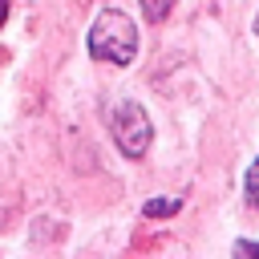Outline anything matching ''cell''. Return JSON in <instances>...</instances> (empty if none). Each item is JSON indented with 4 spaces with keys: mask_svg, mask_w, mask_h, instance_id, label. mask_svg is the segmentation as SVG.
<instances>
[{
    "mask_svg": "<svg viewBox=\"0 0 259 259\" xmlns=\"http://www.w3.org/2000/svg\"><path fill=\"white\" fill-rule=\"evenodd\" d=\"M255 32H259V16H255Z\"/></svg>",
    "mask_w": 259,
    "mask_h": 259,
    "instance_id": "cell-8",
    "label": "cell"
},
{
    "mask_svg": "<svg viewBox=\"0 0 259 259\" xmlns=\"http://www.w3.org/2000/svg\"><path fill=\"white\" fill-rule=\"evenodd\" d=\"M89 53L109 65H130L138 53V24L117 8L97 12L89 24Z\"/></svg>",
    "mask_w": 259,
    "mask_h": 259,
    "instance_id": "cell-1",
    "label": "cell"
},
{
    "mask_svg": "<svg viewBox=\"0 0 259 259\" xmlns=\"http://www.w3.org/2000/svg\"><path fill=\"white\" fill-rule=\"evenodd\" d=\"M231 251H235V255H251V259H259V243H247V239H239Z\"/></svg>",
    "mask_w": 259,
    "mask_h": 259,
    "instance_id": "cell-6",
    "label": "cell"
},
{
    "mask_svg": "<svg viewBox=\"0 0 259 259\" xmlns=\"http://www.w3.org/2000/svg\"><path fill=\"white\" fill-rule=\"evenodd\" d=\"M247 198H251V206H259V158L247 170Z\"/></svg>",
    "mask_w": 259,
    "mask_h": 259,
    "instance_id": "cell-5",
    "label": "cell"
},
{
    "mask_svg": "<svg viewBox=\"0 0 259 259\" xmlns=\"http://www.w3.org/2000/svg\"><path fill=\"white\" fill-rule=\"evenodd\" d=\"M170 8H174V0H142V12H146L150 24H162L170 16Z\"/></svg>",
    "mask_w": 259,
    "mask_h": 259,
    "instance_id": "cell-4",
    "label": "cell"
},
{
    "mask_svg": "<svg viewBox=\"0 0 259 259\" xmlns=\"http://www.w3.org/2000/svg\"><path fill=\"white\" fill-rule=\"evenodd\" d=\"M4 16H8V4H4V0H0V24H4Z\"/></svg>",
    "mask_w": 259,
    "mask_h": 259,
    "instance_id": "cell-7",
    "label": "cell"
},
{
    "mask_svg": "<svg viewBox=\"0 0 259 259\" xmlns=\"http://www.w3.org/2000/svg\"><path fill=\"white\" fill-rule=\"evenodd\" d=\"M178 198H150L142 210H146V219H166V214H178Z\"/></svg>",
    "mask_w": 259,
    "mask_h": 259,
    "instance_id": "cell-3",
    "label": "cell"
},
{
    "mask_svg": "<svg viewBox=\"0 0 259 259\" xmlns=\"http://www.w3.org/2000/svg\"><path fill=\"white\" fill-rule=\"evenodd\" d=\"M109 130H113V142H117V150L125 158H142L150 150L154 130H150V117H146V109L138 101H121L113 109V117H109Z\"/></svg>",
    "mask_w": 259,
    "mask_h": 259,
    "instance_id": "cell-2",
    "label": "cell"
}]
</instances>
